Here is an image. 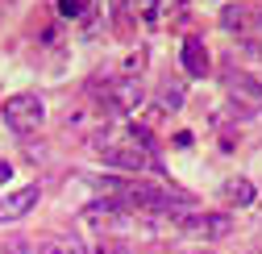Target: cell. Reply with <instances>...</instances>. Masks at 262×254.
<instances>
[{
    "label": "cell",
    "mask_w": 262,
    "mask_h": 254,
    "mask_svg": "<svg viewBox=\"0 0 262 254\" xmlns=\"http://www.w3.org/2000/svg\"><path fill=\"white\" fill-rule=\"evenodd\" d=\"M100 146V154H104V163L108 167H117V171H134V175H142V171H150V138L142 134V130H134L125 142H96Z\"/></svg>",
    "instance_id": "cell-1"
},
{
    "label": "cell",
    "mask_w": 262,
    "mask_h": 254,
    "mask_svg": "<svg viewBox=\"0 0 262 254\" xmlns=\"http://www.w3.org/2000/svg\"><path fill=\"white\" fill-rule=\"evenodd\" d=\"M42 117H46V109H42V96H34V92H17V96L5 100V125L17 134H34Z\"/></svg>",
    "instance_id": "cell-2"
},
{
    "label": "cell",
    "mask_w": 262,
    "mask_h": 254,
    "mask_svg": "<svg viewBox=\"0 0 262 254\" xmlns=\"http://www.w3.org/2000/svg\"><path fill=\"white\" fill-rule=\"evenodd\" d=\"M225 96H229V104H237L242 113H258L262 109V79H254V75H246L237 67H229L225 71Z\"/></svg>",
    "instance_id": "cell-3"
},
{
    "label": "cell",
    "mask_w": 262,
    "mask_h": 254,
    "mask_svg": "<svg viewBox=\"0 0 262 254\" xmlns=\"http://www.w3.org/2000/svg\"><path fill=\"white\" fill-rule=\"evenodd\" d=\"M175 229L191 234V238H204V242H216V238H229L233 217H229V213H183Z\"/></svg>",
    "instance_id": "cell-4"
},
{
    "label": "cell",
    "mask_w": 262,
    "mask_h": 254,
    "mask_svg": "<svg viewBox=\"0 0 262 254\" xmlns=\"http://www.w3.org/2000/svg\"><path fill=\"white\" fill-rule=\"evenodd\" d=\"M38 183H25V187H17V192H9V196H0V225H9V221H21L29 208L38 204Z\"/></svg>",
    "instance_id": "cell-5"
},
{
    "label": "cell",
    "mask_w": 262,
    "mask_h": 254,
    "mask_svg": "<svg viewBox=\"0 0 262 254\" xmlns=\"http://www.w3.org/2000/svg\"><path fill=\"white\" fill-rule=\"evenodd\" d=\"M179 62H183V75H191V79H204L208 75V46H204V38H187L183 42V50H179Z\"/></svg>",
    "instance_id": "cell-6"
},
{
    "label": "cell",
    "mask_w": 262,
    "mask_h": 254,
    "mask_svg": "<svg viewBox=\"0 0 262 254\" xmlns=\"http://www.w3.org/2000/svg\"><path fill=\"white\" fill-rule=\"evenodd\" d=\"M146 96H142V79H134V75H125L121 83H113L108 88V109H117V113H129V109H138Z\"/></svg>",
    "instance_id": "cell-7"
},
{
    "label": "cell",
    "mask_w": 262,
    "mask_h": 254,
    "mask_svg": "<svg viewBox=\"0 0 262 254\" xmlns=\"http://www.w3.org/2000/svg\"><path fill=\"white\" fill-rule=\"evenodd\" d=\"M221 200H225V204H233V208H250V204L258 200V187H254L246 175L225 179V183H221Z\"/></svg>",
    "instance_id": "cell-8"
},
{
    "label": "cell",
    "mask_w": 262,
    "mask_h": 254,
    "mask_svg": "<svg viewBox=\"0 0 262 254\" xmlns=\"http://www.w3.org/2000/svg\"><path fill=\"white\" fill-rule=\"evenodd\" d=\"M221 25L229 29V34H250V25H258V17H254L250 9H242V5H229V9L221 13Z\"/></svg>",
    "instance_id": "cell-9"
},
{
    "label": "cell",
    "mask_w": 262,
    "mask_h": 254,
    "mask_svg": "<svg viewBox=\"0 0 262 254\" xmlns=\"http://www.w3.org/2000/svg\"><path fill=\"white\" fill-rule=\"evenodd\" d=\"M46 254H88V246H83L79 234H58V238L46 242Z\"/></svg>",
    "instance_id": "cell-10"
},
{
    "label": "cell",
    "mask_w": 262,
    "mask_h": 254,
    "mask_svg": "<svg viewBox=\"0 0 262 254\" xmlns=\"http://www.w3.org/2000/svg\"><path fill=\"white\" fill-rule=\"evenodd\" d=\"M158 109H162V113H175V109H183V83L162 79V88H158Z\"/></svg>",
    "instance_id": "cell-11"
},
{
    "label": "cell",
    "mask_w": 262,
    "mask_h": 254,
    "mask_svg": "<svg viewBox=\"0 0 262 254\" xmlns=\"http://www.w3.org/2000/svg\"><path fill=\"white\" fill-rule=\"evenodd\" d=\"M79 9H83V0H58V13L62 17H79Z\"/></svg>",
    "instance_id": "cell-12"
},
{
    "label": "cell",
    "mask_w": 262,
    "mask_h": 254,
    "mask_svg": "<svg viewBox=\"0 0 262 254\" xmlns=\"http://www.w3.org/2000/svg\"><path fill=\"white\" fill-rule=\"evenodd\" d=\"M96 254H134V250H129L125 242H100V250H96Z\"/></svg>",
    "instance_id": "cell-13"
},
{
    "label": "cell",
    "mask_w": 262,
    "mask_h": 254,
    "mask_svg": "<svg viewBox=\"0 0 262 254\" xmlns=\"http://www.w3.org/2000/svg\"><path fill=\"white\" fill-rule=\"evenodd\" d=\"M9 175H13V167H9V163H0V183H9Z\"/></svg>",
    "instance_id": "cell-14"
},
{
    "label": "cell",
    "mask_w": 262,
    "mask_h": 254,
    "mask_svg": "<svg viewBox=\"0 0 262 254\" xmlns=\"http://www.w3.org/2000/svg\"><path fill=\"white\" fill-rule=\"evenodd\" d=\"M191 254H208V250H191Z\"/></svg>",
    "instance_id": "cell-15"
}]
</instances>
